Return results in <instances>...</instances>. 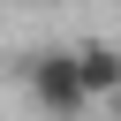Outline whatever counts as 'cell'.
Returning <instances> with one entry per match:
<instances>
[{"label": "cell", "instance_id": "1", "mask_svg": "<svg viewBox=\"0 0 121 121\" xmlns=\"http://www.w3.org/2000/svg\"><path fill=\"white\" fill-rule=\"evenodd\" d=\"M23 76H30V98H38L45 113H60V121L91 106V91H83V68H76V53H30V68H23Z\"/></svg>", "mask_w": 121, "mask_h": 121}, {"label": "cell", "instance_id": "2", "mask_svg": "<svg viewBox=\"0 0 121 121\" xmlns=\"http://www.w3.org/2000/svg\"><path fill=\"white\" fill-rule=\"evenodd\" d=\"M76 68H83V91H91V106L121 91V53H113V45H76Z\"/></svg>", "mask_w": 121, "mask_h": 121}]
</instances>
